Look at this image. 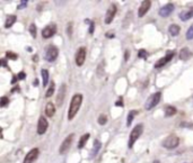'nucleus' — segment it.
I'll return each instance as SVG.
<instances>
[{"mask_svg": "<svg viewBox=\"0 0 193 163\" xmlns=\"http://www.w3.org/2000/svg\"><path fill=\"white\" fill-rule=\"evenodd\" d=\"M82 103V95L81 93H76L72 98H71L70 106H69V112H68V119L72 121L75 118V116L77 115V112L79 110Z\"/></svg>", "mask_w": 193, "mask_h": 163, "instance_id": "f257e3e1", "label": "nucleus"}, {"mask_svg": "<svg viewBox=\"0 0 193 163\" xmlns=\"http://www.w3.org/2000/svg\"><path fill=\"white\" fill-rule=\"evenodd\" d=\"M160 98H162V92L159 91L150 95V97L147 99V101L145 103V109L146 110H150L154 107H156L160 101Z\"/></svg>", "mask_w": 193, "mask_h": 163, "instance_id": "f03ea898", "label": "nucleus"}, {"mask_svg": "<svg viewBox=\"0 0 193 163\" xmlns=\"http://www.w3.org/2000/svg\"><path fill=\"white\" fill-rule=\"evenodd\" d=\"M142 131H143V125L142 124H138L136 125V127L133 128L130 133V137H129V149H132L133 144L136 143V141L140 137V135L142 134Z\"/></svg>", "mask_w": 193, "mask_h": 163, "instance_id": "7ed1b4c3", "label": "nucleus"}, {"mask_svg": "<svg viewBox=\"0 0 193 163\" xmlns=\"http://www.w3.org/2000/svg\"><path fill=\"white\" fill-rule=\"evenodd\" d=\"M178 144H180V138L176 135H169V136H167L164 140V142L162 143L163 146L165 149H167V150H173V149L177 147Z\"/></svg>", "mask_w": 193, "mask_h": 163, "instance_id": "20e7f679", "label": "nucleus"}, {"mask_svg": "<svg viewBox=\"0 0 193 163\" xmlns=\"http://www.w3.org/2000/svg\"><path fill=\"white\" fill-rule=\"evenodd\" d=\"M58 55H59V50H58V47L54 46V45H50V46H48V49H46V52H45V54H44V59L48 62H54L57 60Z\"/></svg>", "mask_w": 193, "mask_h": 163, "instance_id": "39448f33", "label": "nucleus"}, {"mask_svg": "<svg viewBox=\"0 0 193 163\" xmlns=\"http://www.w3.org/2000/svg\"><path fill=\"white\" fill-rule=\"evenodd\" d=\"M73 137H75V134H69V135L63 140V142L61 143V145H60V149H59V153H60V154L66 153L69 149H70Z\"/></svg>", "mask_w": 193, "mask_h": 163, "instance_id": "423d86ee", "label": "nucleus"}, {"mask_svg": "<svg viewBox=\"0 0 193 163\" xmlns=\"http://www.w3.org/2000/svg\"><path fill=\"white\" fill-rule=\"evenodd\" d=\"M55 33H57V25L55 24H50V25H48L46 27H44L43 28V31H42V37L43 38H51L52 36H54L55 35Z\"/></svg>", "mask_w": 193, "mask_h": 163, "instance_id": "0eeeda50", "label": "nucleus"}, {"mask_svg": "<svg viewBox=\"0 0 193 163\" xmlns=\"http://www.w3.org/2000/svg\"><path fill=\"white\" fill-rule=\"evenodd\" d=\"M174 55H175V52H167V54H166L164 58L159 59L158 61L155 63V68H156V69H160V68H163L164 65H166L168 62L172 60L173 58H174Z\"/></svg>", "mask_w": 193, "mask_h": 163, "instance_id": "6e6552de", "label": "nucleus"}, {"mask_svg": "<svg viewBox=\"0 0 193 163\" xmlns=\"http://www.w3.org/2000/svg\"><path fill=\"white\" fill-rule=\"evenodd\" d=\"M116 11H118V7H116V5L112 3L111 6L109 7L107 11H106V16H105V24H106V25L111 24L112 21H113L114 17H115Z\"/></svg>", "mask_w": 193, "mask_h": 163, "instance_id": "1a4fd4ad", "label": "nucleus"}, {"mask_svg": "<svg viewBox=\"0 0 193 163\" xmlns=\"http://www.w3.org/2000/svg\"><path fill=\"white\" fill-rule=\"evenodd\" d=\"M174 9H175V6H174V3L169 2V3L165 5V6H163L162 8H159L158 14H159V16H160V17H168V16L172 14L173 11H174Z\"/></svg>", "mask_w": 193, "mask_h": 163, "instance_id": "9d476101", "label": "nucleus"}, {"mask_svg": "<svg viewBox=\"0 0 193 163\" xmlns=\"http://www.w3.org/2000/svg\"><path fill=\"white\" fill-rule=\"evenodd\" d=\"M48 127H49V123L46 121V118L44 116H41L39 118V123H37V134H40V135L45 134Z\"/></svg>", "mask_w": 193, "mask_h": 163, "instance_id": "9b49d317", "label": "nucleus"}, {"mask_svg": "<svg viewBox=\"0 0 193 163\" xmlns=\"http://www.w3.org/2000/svg\"><path fill=\"white\" fill-rule=\"evenodd\" d=\"M39 149L37 147H34V149H32L30 152L26 154V156H25V159H24V162L23 163H33L36 159H37V156H39Z\"/></svg>", "mask_w": 193, "mask_h": 163, "instance_id": "f8f14e48", "label": "nucleus"}, {"mask_svg": "<svg viewBox=\"0 0 193 163\" xmlns=\"http://www.w3.org/2000/svg\"><path fill=\"white\" fill-rule=\"evenodd\" d=\"M76 64L78 66H81L84 63H85V60H86V49L85 47H80L78 49V51L76 53Z\"/></svg>", "mask_w": 193, "mask_h": 163, "instance_id": "ddd939ff", "label": "nucleus"}, {"mask_svg": "<svg viewBox=\"0 0 193 163\" xmlns=\"http://www.w3.org/2000/svg\"><path fill=\"white\" fill-rule=\"evenodd\" d=\"M150 6H151V1H149V0L142 1L141 6L139 7V10H138V16L139 17H143L148 12V10L150 9Z\"/></svg>", "mask_w": 193, "mask_h": 163, "instance_id": "4468645a", "label": "nucleus"}, {"mask_svg": "<svg viewBox=\"0 0 193 163\" xmlns=\"http://www.w3.org/2000/svg\"><path fill=\"white\" fill-rule=\"evenodd\" d=\"M66 84H62L58 91V96H57V105L58 106H61L62 102L64 100V97H66Z\"/></svg>", "mask_w": 193, "mask_h": 163, "instance_id": "2eb2a0df", "label": "nucleus"}, {"mask_svg": "<svg viewBox=\"0 0 193 163\" xmlns=\"http://www.w3.org/2000/svg\"><path fill=\"white\" fill-rule=\"evenodd\" d=\"M101 147H102V143L100 142L98 140H94V145H93V149H91V154H89V158H91V159H94V158L98 154Z\"/></svg>", "mask_w": 193, "mask_h": 163, "instance_id": "dca6fc26", "label": "nucleus"}, {"mask_svg": "<svg viewBox=\"0 0 193 163\" xmlns=\"http://www.w3.org/2000/svg\"><path fill=\"white\" fill-rule=\"evenodd\" d=\"M178 17H180V19L182 21H189V19H191V18H193V7H191V8L187 9V10L182 11Z\"/></svg>", "mask_w": 193, "mask_h": 163, "instance_id": "f3484780", "label": "nucleus"}, {"mask_svg": "<svg viewBox=\"0 0 193 163\" xmlns=\"http://www.w3.org/2000/svg\"><path fill=\"white\" fill-rule=\"evenodd\" d=\"M192 56V52L190 51L187 47H183L182 50H181V52H180V59L181 60H189L190 58Z\"/></svg>", "mask_w": 193, "mask_h": 163, "instance_id": "a211bd4d", "label": "nucleus"}, {"mask_svg": "<svg viewBox=\"0 0 193 163\" xmlns=\"http://www.w3.org/2000/svg\"><path fill=\"white\" fill-rule=\"evenodd\" d=\"M54 112H55V106H54V103L53 102H48V105L45 107V115L48 117H53Z\"/></svg>", "mask_w": 193, "mask_h": 163, "instance_id": "6ab92c4d", "label": "nucleus"}, {"mask_svg": "<svg viewBox=\"0 0 193 163\" xmlns=\"http://www.w3.org/2000/svg\"><path fill=\"white\" fill-rule=\"evenodd\" d=\"M168 32H169V34L172 36H177L180 34V32H181V27L178 25H176V24H172L168 27Z\"/></svg>", "mask_w": 193, "mask_h": 163, "instance_id": "aec40b11", "label": "nucleus"}, {"mask_svg": "<svg viewBox=\"0 0 193 163\" xmlns=\"http://www.w3.org/2000/svg\"><path fill=\"white\" fill-rule=\"evenodd\" d=\"M16 19H17V17H16L15 15H9V16L7 17L6 21H5V28H10V27L16 23Z\"/></svg>", "mask_w": 193, "mask_h": 163, "instance_id": "412c9836", "label": "nucleus"}, {"mask_svg": "<svg viewBox=\"0 0 193 163\" xmlns=\"http://www.w3.org/2000/svg\"><path fill=\"white\" fill-rule=\"evenodd\" d=\"M89 137H91L89 134H85V135L81 136L80 140H79V142H78V149H79V150H81V149L86 145V143H87V141L89 140Z\"/></svg>", "mask_w": 193, "mask_h": 163, "instance_id": "4be33fe9", "label": "nucleus"}, {"mask_svg": "<svg viewBox=\"0 0 193 163\" xmlns=\"http://www.w3.org/2000/svg\"><path fill=\"white\" fill-rule=\"evenodd\" d=\"M41 74H42V79H43V87L45 88V86H48V83H49V71L46 69H42Z\"/></svg>", "mask_w": 193, "mask_h": 163, "instance_id": "5701e85b", "label": "nucleus"}, {"mask_svg": "<svg viewBox=\"0 0 193 163\" xmlns=\"http://www.w3.org/2000/svg\"><path fill=\"white\" fill-rule=\"evenodd\" d=\"M176 108L173 107V106H167L166 109H165V116L166 117H171V116H174L176 114Z\"/></svg>", "mask_w": 193, "mask_h": 163, "instance_id": "b1692460", "label": "nucleus"}, {"mask_svg": "<svg viewBox=\"0 0 193 163\" xmlns=\"http://www.w3.org/2000/svg\"><path fill=\"white\" fill-rule=\"evenodd\" d=\"M137 114H138L137 110H130V112H129L128 118H127V126H130V125H131L132 121H133V118L137 116Z\"/></svg>", "mask_w": 193, "mask_h": 163, "instance_id": "393cba45", "label": "nucleus"}, {"mask_svg": "<svg viewBox=\"0 0 193 163\" xmlns=\"http://www.w3.org/2000/svg\"><path fill=\"white\" fill-rule=\"evenodd\" d=\"M54 88H55V84H54V82H51L50 87L48 88L46 93H45V97H46V98H50V97H52V95L54 93Z\"/></svg>", "mask_w": 193, "mask_h": 163, "instance_id": "a878e982", "label": "nucleus"}, {"mask_svg": "<svg viewBox=\"0 0 193 163\" xmlns=\"http://www.w3.org/2000/svg\"><path fill=\"white\" fill-rule=\"evenodd\" d=\"M186 40H189V41H191V40H193V24L190 26V28L187 29V32H186Z\"/></svg>", "mask_w": 193, "mask_h": 163, "instance_id": "bb28decb", "label": "nucleus"}, {"mask_svg": "<svg viewBox=\"0 0 193 163\" xmlns=\"http://www.w3.org/2000/svg\"><path fill=\"white\" fill-rule=\"evenodd\" d=\"M30 33L32 35V37H36V25L35 24H30Z\"/></svg>", "mask_w": 193, "mask_h": 163, "instance_id": "cd10ccee", "label": "nucleus"}, {"mask_svg": "<svg viewBox=\"0 0 193 163\" xmlns=\"http://www.w3.org/2000/svg\"><path fill=\"white\" fill-rule=\"evenodd\" d=\"M8 103H9V98H7L6 96L1 97V99H0V106L1 107H6Z\"/></svg>", "mask_w": 193, "mask_h": 163, "instance_id": "c85d7f7f", "label": "nucleus"}, {"mask_svg": "<svg viewBox=\"0 0 193 163\" xmlns=\"http://www.w3.org/2000/svg\"><path fill=\"white\" fill-rule=\"evenodd\" d=\"M6 56L8 58V59H10V60H17L18 59V55L16 54V53H12V52H7L6 53Z\"/></svg>", "mask_w": 193, "mask_h": 163, "instance_id": "c756f323", "label": "nucleus"}, {"mask_svg": "<svg viewBox=\"0 0 193 163\" xmlns=\"http://www.w3.org/2000/svg\"><path fill=\"white\" fill-rule=\"evenodd\" d=\"M27 5H28V1H27V0H21V1L19 2V5L17 6V9H18V10L24 9V8L27 7Z\"/></svg>", "mask_w": 193, "mask_h": 163, "instance_id": "7c9ffc66", "label": "nucleus"}, {"mask_svg": "<svg viewBox=\"0 0 193 163\" xmlns=\"http://www.w3.org/2000/svg\"><path fill=\"white\" fill-rule=\"evenodd\" d=\"M98 124H101V125H105L106 122H107V117L105 116V115H101L100 117H98Z\"/></svg>", "mask_w": 193, "mask_h": 163, "instance_id": "2f4dec72", "label": "nucleus"}, {"mask_svg": "<svg viewBox=\"0 0 193 163\" xmlns=\"http://www.w3.org/2000/svg\"><path fill=\"white\" fill-rule=\"evenodd\" d=\"M138 56H139L140 59H145V58L147 56V52L145 51V50H140L139 53H138Z\"/></svg>", "mask_w": 193, "mask_h": 163, "instance_id": "473e14b6", "label": "nucleus"}, {"mask_svg": "<svg viewBox=\"0 0 193 163\" xmlns=\"http://www.w3.org/2000/svg\"><path fill=\"white\" fill-rule=\"evenodd\" d=\"M67 32H68V35H69V37H71V33H72V23H69V24H68V28H67Z\"/></svg>", "mask_w": 193, "mask_h": 163, "instance_id": "72a5a7b5", "label": "nucleus"}, {"mask_svg": "<svg viewBox=\"0 0 193 163\" xmlns=\"http://www.w3.org/2000/svg\"><path fill=\"white\" fill-rule=\"evenodd\" d=\"M94 29H95V24L94 21H91V25H89V34H93L94 33Z\"/></svg>", "mask_w": 193, "mask_h": 163, "instance_id": "f704fd0d", "label": "nucleus"}, {"mask_svg": "<svg viewBox=\"0 0 193 163\" xmlns=\"http://www.w3.org/2000/svg\"><path fill=\"white\" fill-rule=\"evenodd\" d=\"M17 77H18V80H24L26 75H25V73H24V72H20V73L17 74Z\"/></svg>", "mask_w": 193, "mask_h": 163, "instance_id": "c9c22d12", "label": "nucleus"}, {"mask_svg": "<svg viewBox=\"0 0 193 163\" xmlns=\"http://www.w3.org/2000/svg\"><path fill=\"white\" fill-rule=\"evenodd\" d=\"M129 58H130V51H129V50H127L125 53H124V60H125V61H128V60H129Z\"/></svg>", "mask_w": 193, "mask_h": 163, "instance_id": "e433bc0d", "label": "nucleus"}, {"mask_svg": "<svg viewBox=\"0 0 193 163\" xmlns=\"http://www.w3.org/2000/svg\"><path fill=\"white\" fill-rule=\"evenodd\" d=\"M115 106H116V107H118V106H119V107H123V102H122V99H120L119 101L115 102Z\"/></svg>", "mask_w": 193, "mask_h": 163, "instance_id": "4c0bfd02", "label": "nucleus"}, {"mask_svg": "<svg viewBox=\"0 0 193 163\" xmlns=\"http://www.w3.org/2000/svg\"><path fill=\"white\" fill-rule=\"evenodd\" d=\"M1 65H2L3 68H6V66H7V63H6V59H2V60H1Z\"/></svg>", "mask_w": 193, "mask_h": 163, "instance_id": "58836bf2", "label": "nucleus"}, {"mask_svg": "<svg viewBox=\"0 0 193 163\" xmlns=\"http://www.w3.org/2000/svg\"><path fill=\"white\" fill-rule=\"evenodd\" d=\"M37 59H39L37 55H34V56H33V61H37Z\"/></svg>", "mask_w": 193, "mask_h": 163, "instance_id": "ea45409f", "label": "nucleus"}, {"mask_svg": "<svg viewBox=\"0 0 193 163\" xmlns=\"http://www.w3.org/2000/svg\"><path fill=\"white\" fill-rule=\"evenodd\" d=\"M106 37H113V34H109V33H106Z\"/></svg>", "mask_w": 193, "mask_h": 163, "instance_id": "a19ab883", "label": "nucleus"}, {"mask_svg": "<svg viewBox=\"0 0 193 163\" xmlns=\"http://www.w3.org/2000/svg\"><path fill=\"white\" fill-rule=\"evenodd\" d=\"M39 84V80L36 79V80H34V86H37Z\"/></svg>", "mask_w": 193, "mask_h": 163, "instance_id": "79ce46f5", "label": "nucleus"}, {"mask_svg": "<svg viewBox=\"0 0 193 163\" xmlns=\"http://www.w3.org/2000/svg\"><path fill=\"white\" fill-rule=\"evenodd\" d=\"M154 163H159V161H158V160H156V161H154Z\"/></svg>", "mask_w": 193, "mask_h": 163, "instance_id": "37998d69", "label": "nucleus"}]
</instances>
